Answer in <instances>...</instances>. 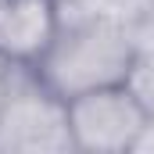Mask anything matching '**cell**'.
<instances>
[{
	"label": "cell",
	"mask_w": 154,
	"mask_h": 154,
	"mask_svg": "<svg viewBox=\"0 0 154 154\" xmlns=\"http://www.w3.org/2000/svg\"><path fill=\"white\" fill-rule=\"evenodd\" d=\"M125 86H129L133 97L143 104V111L154 115V57H140V54H136V61H133V68H129V75H125Z\"/></svg>",
	"instance_id": "6"
},
{
	"label": "cell",
	"mask_w": 154,
	"mask_h": 154,
	"mask_svg": "<svg viewBox=\"0 0 154 154\" xmlns=\"http://www.w3.org/2000/svg\"><path fill=\"white\" fill-rule=\"evenodd\" d=\"M129 36H133V47H136L140 57H154V11H147V14L140 18V25H136Z\"/></svg>",
	"instance_id": "7"
},
{
	"label": "cell",
	"mask_w": 154,
	"mask_h": 154,
	"mask_svg": "<svg viewBox=\"0 0 154 154\" xmlns=\"http://www.w3.org/2000/svg\"><path fill=\"white\" fill-rule=\"evenodd\" d=\"M75 151L68 100L57 97L32 65H7L0 104V154H68Z\"/></svg>",
	"instance_id": "2"
},
{
	"label": "cell",
	"mask_w": 154,
	"mask_h": 154,
	"mask_svg": "<svg viewBox=\"0 0 154 154\" xmlns=\"http://www.w3.org/2000/svg\"><path fill=\"white\" fill-rule=\"evenodd\" d=\"M143 122L147 111L125 82L100 86L68 100V125H72L75 151L125 154L133 151V140Z\"/></svg>",
	"instance_id": "3"
},
{
	"label": "cell",
	"mask_w": 154,
	"mask_h": 154,
	"mask_svg": "<svg viewBox=\"0 0 154 154\" xmlns=\"http://www.w3.org/2000/svg\"><path fill=\"white\" fill-rule=\"evenodd\" d=\"M7 65H11V61H4V57H0V72H4V68H7Z\"/></svg>",
	"instance_id": "10"
},
{
	"label": "cell",
	"mask_w": 154,
	"mask_h": 154,
	"mask_svg": "<svg viewBox=\"0 0 154 154\" xmlns=\"http://www.w3.org/2000/svg\"><path fill=\"white\" fill-rule=\"evenodd\" d=\"M133 154H154V115H147V122L140 125V133L133 140Z\"/></svg>",
	"instance_id": "8"
},
{
	"label": "cell",
	"mask_w": 154,
	"mask_h": 154,
	"mask_svg": "<svg viewBox=\"0 0 154 154\" xmlns=\"http://www.w3.org/2000/svg\"><path fill=\"white\" fill-rule=\"evenodd\" d=\"M151 11H154V0H151Z\"/></svg>",
	"instance_id": "11"
},
{
	"label": "cell",
	"mask_w": 154,
	"mask_h": 154,
	"mask_svg": "<svg viewBox=\"0 0 154 154\" xmlns=\"http://www.w3.org/2000/svg\"><path fill=\"white\" fill-rule=\"evenodd\" d=\"M4 75H7V68L0 72V104H4Z\"/></svg>",
	"instance_id": "9"
},
{
	"label": "cell",
	"mask_w": 154,
	"mask_h": 154,
	"mask_svg": "<svg viewBox=\"0 0 154 154\" xmlns=\"http://www.w3.org/2000/svg\"><path fill=\"white\" fill-rule=\"evenodd\" d=\"M61 32L57 0H0V57L36 65Z\"/></svg>",
	"instance_id": "4"
},
{
	"label": "cell",
	"mask_w": 154,
	"mask_h": 154,
	"mask_svg": "<svg viewBox=\"0 0 154 154\" xmlns=\"http://www.w3.org/2000/svg\"><path fill=\"white\" fill-rule=\"evenodd\" d=\"M136 61V47L125 29L111 25H65L50 50L39 57V79L65 100L79 93L125 82L129 68Z\"/></svg>",
	"instance_id": "1"
},
{
	"label": "cell",
	"mask_w": 154,
	"mask_h": 154,
	"mask_svg": "<svg viewBox=\"0 0 154 154\" xmlns=\"http://www.w3.org/2000/svg\"><path fill=\"white\" fill-rule=\"evenodd\" d=\"M151 11V0H57V18L65 25H111L133 32Z\"/></svg>",
	"instance_id": "5"
}]
</instances>
